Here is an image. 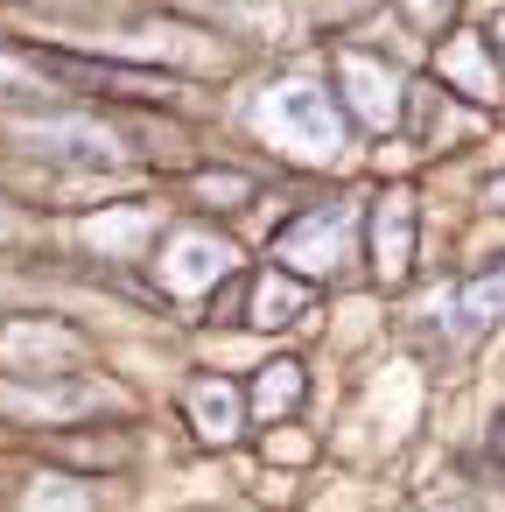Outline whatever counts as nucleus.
<instances>
[{"instance_id":"5","label":"nucleus","mask_w":505,"mask_h":512,"mask_svg":"<svg viewBox=\"0 0 505 512\" xmlns=\"http://www.w3.org/2000/svg\"><path fill=\"white\" fill-rule=\"evenodd\" d=\"M225 274H239V260H232V246L211 239V232H176V239L162 246V288H176V295H204V288L225 281Z\"/></svg>"},{"instance_id":"10","label":"nucleus","mask_w":505,"mask_h":512,"mask_svg":"<svg viewBox=\"0 0 505 512\" xmlns=\"http://www.w3.org/2000/svg\"><path fill=\"white\" fill-rule=\"evenodd\" d=\"M295 400H302V365H288V358H281V365H267V372H260V400H253V407H260V414H288Z\"/></svg>"},{"instance_id":"1","label":"nucleus","mask_w":505,"mask_h":512,"mask_svg":"<svg viewBox=\"0 0 505 512\" xmlns=\"http://www.w3.org/2000/svg\"><path fill=\"white\" fill-rule=\"evenodd\" d=\"M260 127H267L274 141H288V148L323 155V148H337V141H344V106H330V99H323V85L288 78V85H274V92H267Z\"/></svg>"},{"instance_id":"2","label":"nucleus","mask_w":505,"mask_h":512,"mask_svg":"<svg viewBox=\"0 0 505 512\" xmlns=\"http://www.w3.org/2000/svg\"><path fill=\"white\" fill-rule=\"evenodd\" d=\"M36 162H50V169H120L127 155H120V141L106 134V127H92V120H64V113H50V120H15L8 127Z\"/></svg>"},{"instance_id":"14","label":"nucleus","mask_w":505,"mask_h":512,"mask_svg":"<svg viewBox=\"0 0 505 512\" xmlns=\"http://www.w3.org/2000/svg\"><path fill=\"white\" fill-rule=\"evenodd\" d=\"M498 43H505V22H498Z\"/></svg>"},{"instance_id":"13","label":"nucleus","mask_w":505,"mask_h":512,"mask_svg":"<svg viewBox=\"0 0 505 512\" xmlns=\"http://www.w3.org/2000/svg\"><path fill=\"white\" fill-rule=\"evenodd\" d=\"M491 204H505V176H498V183H491Z\"/></svg>"},{"instance_id":"8","label":"nucleus","mask_w":505,"mask_h":512,"mask_svg":"<svg viewBox=\"0 0 505 512\" xmlns=\"http://www.w3.org/2000/svg\"><path fill=\"white\" fill-rule=\"evenodd\" d=\"M505 316V267H491V274H477L463 295H456V316H449V330L470 344V337H484L491 323Z\"/></svg>"},{"instance_id":"6","label":"nucleus","mask_w":505,"mask_h":512,"mask_svg":"<svg viewBox=\"0 0 505 512\" xmlns=\"http://www.w3.org/2000/svg\"><path fill=\"white\" fill-rule=\"evenodd\" d=\"M372 267H379V281H400L414 267V211H407V197H379V211H372Z\"/></svg>"},{"instance_id":"12","label":"nucleus","mask_w":505,"mask_h":512,"mask_svg":"<svg viewBox=\"0 0 505 512\" xmlns=\"http://www.w3.org/2000/svg\"><path fill=\"white\" fill-rule=\"evenodd\" d=\"M365 8H372V0H309V15H316V22H337V15L351 22V15H365Z\"/></svg>"},{"instance_id":"7","label":"nucleus","mask_w":505,"mask_h":512,"mask_svg":"<svg viewBox=\"0 0 505 512\" xmlns=\"http://www.w3.org/2000/svg\"><path fill=\"white\" fill-rule=\"evenodd\" d=\"M190 421H197L204 442H232L239 421H246V400H239L225 379H197V386H190Z\"/></svg>"},{"instance_id":"9","label":"nucleus","mask_w":505,"mask_h":512,"mask_svg":"<svg viewBox=\"0 0 505 512\" xmlns=\"http://www.w3.org/2000/svg\"><path fill=\"white\" fill-rule=\"evenodd\" d=\"M309 309V288L302 281H281V274H260V295H253V330H281L288 316Z\"/></svg>"},{"instance_id":"11","label":"nucleus","mask_w":505,"mask_h":512,"mask_svg":"<svg viewBox=\"0 0 505 512\" xmlns=\"http://www.w3.org/2000/svg\"><path fill=\"white\" fill-rule=\"evenodd\" d=\"M8 92L43 99V92H50V71H43V64H22V57H8V50H0V99H8Z\"/></svg>"},{"instance_id":"3","label":"nucleus","mask_w":505,"mask_h":512,"mask_svg":"<svg viewBox=\"0 0 505 512\" xmlns=\"http://www.w3.org/2000/svg\"><path fill=\"white\" fill-rule=\"evenodd\" d=\"M337 85H344V127L358 120V127H393L400 120V71L393 64H379V57H365V50H344L337 57Z\"/></svg>"},{"instance_id":"4","label":"nucleus","mask_w":505,"mask_h":512,"mask_svg":"<svg viewBox=\"0 0 505 512\" xmlns=\"http://www.w3.org/2000/svg\"><path fill=\"white\" fill-rule=\"evenodd\" d=\"M344 211L337 204H323V211H309V218H295L288 232H281V260H288V274H302V281H323V274H337L344 267Z\"/></svg>"}]
</instances>
